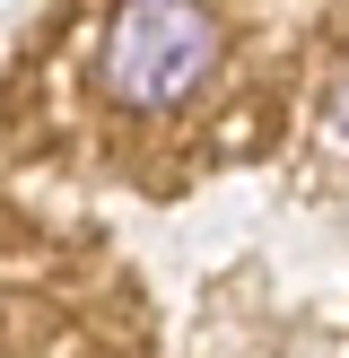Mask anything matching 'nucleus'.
I'll return each instance as SVG.
<instances>
[{
  "label": "nucleus",
  "mask_w": 349,
  "mask_h": 358,
  "mask_svg": "<svg viewBox=\"0 0 349 358\" xmlns=\"http://www.w3.org/2000/svg\"><path fill=\"white\" fill-rule=\"evenodd\" d=\"M332 122H341V140H349V96H341V105H332Z\"/></svg>",
  "instance_id": "nucleus-2"
},
{
  "label": "nucleus",
  "mask_w": 349,
  "mask_h": 358,
  "mask_svg": "<svg viewBox=\"0 0 349 358\" xmlns=\"http://www.w3.org/2000/svg\"><path fill=\"white\" fill-rule=\"evenodd\" d=\"M218 70V17L201 0H122L105 27V96L131 114H166Z\"/></svg>",
  "instance_id": "nucleus-1"
}]
</instances>
